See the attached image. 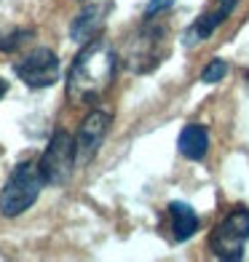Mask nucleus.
Wrapping results in <instances>:
<instances>
[{
	"label": "nucleus",
	"mask_w": 249,
	"mask_h": 262,
	"mask_svg": "<svg viewBox=\"0 0 249 262\" xmlns=\"http://www.w3.org/2000/svg\"><path fill=\"white\" fill-rule=\"evenodd\" d=\"M118 70V56L110 43L91 40L80 49L67 73V97L78 104L97 102L110 89Z\"/></svg>",
	"instance_id": "f257e3e1"
},
{
	"label": "nucleus",
	"mask_w": 249,
	"mask_h": 262,
	"mask_svg": "<svg viewBox=\"0 0 249 262\" xmlns=\"http://www.w3.org/2000/svg\"><path fill=\"white\" fill-rule=\"evenodd\" d=\"M43 185H46V180H43L38 163L35 161L19 163L14 174L6 180L3 190H0V214L3 217H19V214H25L38 201Z\"/></svg>",
	"instance_id": "f03ea898"
},
{
	"label": "nucleus",
	"mask_w": 249,
	"mask_h": 262,
	"mask_svg": "<svg viewBox=\"0 0 249 262\" xmlns=\"http://www.w3.org/2000/svg\"><path fill=\"white\" fill-rule=\"evenodd\" d=\"M249 241V209L239 206L233 209L209 235V246L215 257L220 259H241L244 257V246Z\"/></svg>",
	"instance_id": "7ed1b4c3"
},
{
	"label": "nucleus",
	"mask_w": 249,
	"mask_h": 262,
	"mask_svg": "<svg viewBox=\"0 0 249 262\" xmlns=\"http://www.w3.org/2000/svg\"><path fill=\"white\" fill-rule=\"evenodd\" d=\"M40 174L46 185H65L70 177H73V169L78 166L75 161V139L67 134V131L59 128L56 134L51 137L49 147L38 161Z\"/></svg>",
	"instance_id": "20e7f679"
},
{
	"label": "nucleus",
	"mask_w": 249,
	"mask_h": 262,
	"mask_svg": "<svg viewBox=\"0 0 249 262\" xmlns=\"http://www.w3.org/2000/svg\"><path fill=\"white\" fill-rule=\"evenodd\" d=\"M14 73L30 89H49L59 80V59L51 49H35L22 62H16Z\"/></svg>",
	"instance_id": "39448f33"
},
{
	"label": "nucleus",
	"mask_w": 249,
	"mask_h": 262,
	"mask_svg": "<svg viewBox=\"0 0 249 262\" xmlns=\"http://www.w3.org/2000/svg\"><path fill=\"white\" fill-rule=\"evenodd\" d=\"M110 131V113L105 110H94L86 115V121L80 123L78 134H75V161L78 166H86L94 156L99 152L105 137Z\"/></svg>",
	"instance_id": "423d86ee"
},
{
	"label": "nucleus",
	"mask_w": 249,
	"mask_h": 262,
	"mask_svg": "<svg viewBox=\"0 0 249 262\" xmlns=\"http://www.w3.org/2000/svg\"><path fill=\"white\" fill-rule=\"evenodd\" d=\"M236 3H239V0H217V8L212 11V14H204L191 30H188V46H193V43H198V40L209 38V35L231 16V11L236 8Z\"/></svg>",
	"instance_id": "0eeeda50"
},
{
	"label": "nucleus",
	"mask_w": 249,
	"mask_h": 262,
	"mask_svg": "<svg viewBox=\"0 0 249 262\" xmlns=\"http://www.w3.org/2000/svg\"><path fill=\"white\" fill-rule=\"evenodd\" d=\"M209 150V131L198 123H191L180 131V152L191 161H201Z\"/></svg>",
	"instance_id": "6e6552de"
},
{
	"label": "nucleus",
	"mask_w": 249,
	"mask_h": 262,
	"mask_svg": "<svg viewBox=\"0 0 249 262\" xmlns=\"http://www.w3.org/2000/svg\"><path fill=\"white\" fill-rule=\"evenodd\" d=\"M169 217H172V230H174V238L177 241H188L191 235H196L198 230V217L196 211L188 206V204H172L169 206Z\"/></svg>",
	"instance_id": "1a4fd4ad"
},
{
	"label": "nucleus",
	"mask_w": 249,
	"mask_h": 262,
	"mask_svg": "<svg viewBox=\"0 0 249 262\" xmlns=\"http://www.w3.org/2000/svg\"><path fill=\"white\" fill-rule=\"evenodd\" d=\"M99 27H102V11L99 8H86L73 25V38L75 40H89V38H94V32Z\"/></svg>",
	"instance_id": "9d476101"
},
{
	"label": "nucleus",
	"mask_w": 249,
	"mask_h": 262,
	"mask_svg": "<svg viewBox=\"0 0 249 262\" xmlns=\"http://www.w3.org/2000/svg\"><path fill=\"white\" fill-rule=\"evenodd\" d=\"M225 73H228V64L222 62V59H212V62L204 67V73H201V80L204 83H217L225 78Z\"/></svg>",
	"instance_id": "9b49d317"
},
{
	"label": "nucleus",
	"mask_w": 249,
	"mask_h": 262,
	"mask_svg": "<svg viewBox=\"0 0 249 262\" xmlns=\"http://www.w3.org/2000/svg\"><path fill=\"white\" fill-rule=\"evenodd\" d=\"M27 35H30V32H16V35H11L8 40H0V49H3V51H11V49H16V46H19L22 40H25Z\"/></svg>",
	"instance_id": "f8f14e48"
},
{
	"label": "nucleus",
	"mask_w": 249,
	"mask_h": 262,
	"mask_svg": "<svg viewBox=\"0 0 249 262\" xmlns=\"http://www.w3.org/2000/svg\"><path fill=\"white\" fill-rule=\"evenodd\" d=\"M172 3H174V0H150V3H148V16L158 14V11H163V8H169Z\"/></svg>",
	"instance_id": "ddd939ff"
},
{
	"label": "nucleus",
	"mask_w": 249,
	"mask_h": 262,
	"mask_svg": "<svg viewBox=\"0 0 249 262\" xmlns=\"http://www.w3.org/2000/svg\"><path fill=\"white\" fill-rule=\"evenodd\" d=\"M6 91H8V83L0 78V99H3V94H6Z\"/></svg>",
	"instance_id": "4468645a"
}]
</instances>
